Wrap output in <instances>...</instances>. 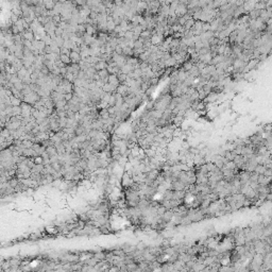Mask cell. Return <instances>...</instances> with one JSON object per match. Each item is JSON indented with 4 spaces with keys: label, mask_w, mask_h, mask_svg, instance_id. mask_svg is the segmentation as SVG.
Masks as SVG:
<instances>
[{
    "label": "cell",
    "mask_w": 272,
    "mask_h": 272,
    "mask_svg": "<svg viewBox=\"0 0 272 272\" xmlns=\"http://www.w3.org/2000/svg\"><path fill=\"white\" fill-rule=\"evenodd\" d=\"M160 217H162V220L163 221H165V222H167V223H169L170 221L174 218V211H173L172 209H167V211H165Z\"/></svg>",
    "instance_id": "5"
},
{
    "label": "cell",
    "mask_w": 272,
    "mask_h": 272,
    "mask_svg": "<svg viewBox=\"0 0 272 272\" xmlns=\"http://www.w3.org/2000/svg\"><path fill=\"white\" fill-rule=\"evenodd\" d=\"M69 56H70V59H71V63H77V64H79V63H80V62L83 60V59H82V56H81L80 52L74 51V50H71Z\"/></svg>",
    "instance_id": "6"
},
{
    "label": "cell",
    "mask_w": 272,
    "mask_h": 272,
    "mask_svg": "<svg viewBox=\"0 0 272 272\" xmlns=\"http://www.w3.org/2000/svg\"><path fill=\"white\" fill-rule=\"evenodd\" d=\"M187 184H185L184 182H182L181 180L176 179L172 181V189L173 190H186V187H187Z\"/></svg>",
    "instance_id": "2"
},
{
    "label": "cell",
    "mask_w": 272,
    "mask_h": 272,
    "mask_svg": "<svg viewBox=\"0 0 272 272\" xmlns=\"http://www.w3.org/2000/svg\"><path fill=\"white\" fill-rule=\"evenodd\" d=\"M140 48H144V43L141 42V41H139V39L135 41L134 42V49H140Z\"/></svg>",
    "instance_id": "21"
},
{
    "label": "cell",
    "mask_w": 272,
    "mask_h": 272,
    "mask_svg": "<svg viewBox=\"0 0 272 272\" xmlns=\"http://www.w3.org/2000/svg\"><path fill=\"white\" fill-rule=\"evenodd\" d=\"M187 12H188V8H187V6L184 4V3H180L179 7H178V9L176 10V17H182V16H184V15H186Z\"/></svg>",
    "instance_id": "3"
},
{
    "label": "cell",
    "mask_w": 272,
    "mask_h": 272,
    "mask_svg": "<svg viewBox=\"0 0 272 272\" xmlns=\"http://www.w3.org/2000/svg\"><path fill=\"white\" fill-rule=\"evenodd\" d=\"M192 66H193V63H192L191 61H188L184 64V68H183V69H184L185 71H189L192 68Z\"/></svg>",
    "instance_id": "20"
},
{
    "label": "cell",
    "mask_w": 272,
    "mask_h": 272,
    "mask_svg": "<svg viewBox=\"0 0 272 272\" xmlns=\"http://www.w3.org/2000/svg\"><path fill=\"white\" fill-rule=\"evenodd\" d=\"M129 76L127 74H123V72H121V74H118V79H119V82L120 83H125L127 82V80H128Z\"/></svg>",
    "instance_id": "19"
},
{
    "label": "cell",
    "mask_w": 272,
    "mask_h": 272,
    "mask_svg": "<svg viewBox=\"0 0 272 272\" xmlns=\"http://www.w3.org/2000/svg\"><path fill=\"white\" fill-rule=\"evenodd\" d=\"M94 257L98 260V262H102V260H105L106 258V254L103 252H98V253H95L94 254Z\"/></svg>",
    "instance_id": "16"
},
{
    "label": "cell",
    "mask_w": 272,
    "mask_h": 272,
    "mask_svg": "<svg viewBox=\"0 0 272 272\" xmlns=\"http://www.w3.org/2000/svg\"><path fill=\"white\" fill-rule=\"evenodd\" d=\"M10 101H11V104L14 106H19V105H21V103H23V100L20 99V98H18V97L14 96V95H11L10 96Z\"/></svg>",
    "instance_id": "10"
},
{
    "label": "cell",
    "mask_w": 272,
    "mask_h": 272,
    "mask_svg": "<svg viewBox=\"0 0 272 272\" xmlns=\"http://www.w3.org/2000/svg\"><path fill=\"white\" fill-rule=\"evenodd\" d=\"M97 27L98 26H94V25H86V34L88 35L94 36V34H97Z\"/></svg>",
    "instance_id": "11"
},
{
    "label": "cell",
    "mask_w": 272,
    "mask_h": 272,
    "mask_svg": "<svg viewBox=\"0 0 272 272\" xmlns=\"http://www.w3.org/2000/svg\"><path fill=\"white\" fill-rule=\"evenodd\" d=\"M99 115L102 119H109L111 118V114H109L107 109H101L99 111Z\"/></svg>",
    "instance_id": "12"
},
{
    "label": "cell",
    "mask_w": 272,
    "mask_h": 272,
    "mask_svg": "<svg viewBox=\"0 0 272 272\" xmlns=\"http://www.w3.org/2000/svg\"><path fill=\"white\" fill-rule=\"evenodd\" d=\"M125 201H127V204L130 207H135L137 206L139 201H140V195H139V191H135V190H132V189L128 188L127 191H125Z\"/></svg>",
    "instance_id": "1"
},
{
    "label": "cell",
    "mask_w": 272,
    "mask_h": 272,
    "mask_svg": "<svg viewBox=\"0 0 272 272\" xmlns=\"http://www.w3.org/2000/svg\"><path fill=\"white\" fill-rule=\"evenodd\" d=\"M11 30H12V33H13L14 35H16V34H20L19 29H18V27H17L16 25H15V23H13V26H12Z\"/></svg>",
    "instance_id": "22"
},
{
    "label": "cell",
    "mask_w": 272,
    "mask_h": 272,
    "mask_svg": "<svg viewBox=\"0 0 272 272\" xmlns=\"http://www.w3.org/2000/svg\"><path fill=\"white\" fill-rule=\"evenodd\" d=\"M195 23H196V20L193 19V18H191V19H188L187 21H186V23L184 25V29L187 31V30H190L193 27V25H195Z\"/></svg>",
    "instance_id": "17"
},
{
    "label": "cell",
    "mask_w": 272,
    "mask_h": 272,
    "mask_svg": "<svg viewBox=\"0 0 272 272\" xmlns=\"http://www.w3.org/2000/svg\"><path fill=\"white\" fill-rule=\"evenodd\" d=\"M46 151H47V153L50 155V156H53V155H56L58 153V150H56V148H55L54 145H52V146H49V147L46 148Z\"/></svg>",
    "instance_id": "13"
},
{
    "label": "cell",
    "mask_w": 272,
    "mask_h": 272,
    "mask_svg": "<svg viewBox=\"0 0 272 272\" xmlns=\"http://www.w3.org/2000/svg\"><path fill=\"white\" fill-rule=\"evenodd\" d=\"M266 166L265 165H262V164H257V166L255 167V170H254V172L257 173V174H264V172L266 171Z\"/></svg>",
    "instance_id": "14"
},
{
    "label": "cell",
    "mask_w": 272,
    "mask_h": 272,
    "mask_svg": "<svg viewBox=\"0 0 272 272\" xmlns=\"http://www.w3.org/2000/svg\"><path fill=\"white\" fill-rule=\"evenodd\" d=\"M114 4L116 7H122L125 2H123V0H114Z\"/></svg>",
    "instance_id": "26"
},
{
    "label": "cell",
    "mask_w": 272,
    "mask_h": 272,
    "mask_svg": "<svg viewBox=\"0 0 272 272\" xmlns=\"http://www.w3.org/2000/svg\"><path fill=\"white\" fill-rule=\"evenodd\" d=\"M163 42H164L163 34H157V33H155V34H153V35L151 36V43H152V45L160 46L163 44Z\"/></svg>",
    "instance_id": "4"
},
{
    "label": "cell",
    "mask_w": 272,
    "mask_h": 272,
    "mask_svg": "<svg viewBox=\"0 0 272 272\" xmlns=\"http://www.w3.org/2000/svg\"><path fill=\"white\" fill-rule=\"evenodd\" d=\"M71 49L66 48V47H62L61 48V54H70Z\"/></svg>",
    "instance_id": "24"
},
{
    "label": "cell",
    "mask_w": 272,
    "mask_h": 272,
    "mask_svg": "<svg viewBox=\"0 0 272 272\" xmlns=\"http://www.w3.org/2000/svg\"><path fill=\"white\" fill-rule=\"evenodd\" d=\"M60 59H61V61L63 62L65 65L71 64V59H70V56H69V54H61L60 55Z\"/></svg>",
    "instance_id": "15"
},
{
    "label": "cell",
    "mask_w": 272,
    "mask_h": 272,
    "mask_svg": "<svg viewBox=\"0 0 272 272\" xmlns=\"http://www.w3.org/2000/svg\"><path fill=\"white\" fill-rule=\"evenodd\" d=\"M116 90H117V87L109 83H105L102 86V90L104 93H114V92H116Z\"/></svg>",
    "instance_id": "9"
},
{
    "label": "cell",
    "mask_w": 272,
    "mask_h": 272,
    "mask_svg": "<svg viewBox=\"0 0 272 272\" xmlns=\"http://www.w3.org/2000/svg\"><path fill=\"white\" fill-rule=\"evenodd\" d=\"M266 200H267V201L272 202V191H270V192L268 193V195L266 196Z\"/></svg>",
    "instance_id": "28"
},
{
    "label": "cell",
    "mask_w": 272,
    "mask_h": 272,
    "mask_svg": "<svg viewBox=\"0 0 272 272\" xmlns=\"http://www.w3.org/2000/svg\"><path fill=\"white\" fill-rule=\"evenodd\" d=\"M136 249L137 250H141V251H144L145 249H146V246H145L144 242H139L138 244H136Z\"/></svg>",
    "instance_id": "27"
},
{
    "label": "cell",
    "mask_w": 272,
    "mask_h": 272,
    "mask_svg": "<svg viewBox=\"0 0 272 272\" xmlns=\"http://www.w3.org/2000/svg\"><path fill=\"white\" fill-rule=\"evenodd\" d=\"M51 166L53 167V169L55 170V171H61L62 172V169H63V165H62L60 162H54V163H51Z\"/></svg>",
    "instance_id": "18"
},
{
    "label": "cell",
    "mask_w": 272,
    "mask_h": 272,
    "mask_svg": "<svg viewBox=\"0 0 272 272\" xmlns=\"http://www.w3.org/2000/svg\"><path fill=\"white\" fill-rule=\"evenodd\" d=\"M107 66H109L107 62L102 61V60H100L99 62H97L96 64L94 65V67L96 68V70H97V71L102 70V69H106V68H107Z\"/></svg>",
    "instance_id": "7"
},
{
    "label": "cell",
    "mask_w": 272,
    "mask_h": 272,
    "mask_svg": "<svg viewBox=\"0 0 272 272\" xmlns=\"http://www.w3.org/2000/svg\"><path fill=\"white\" fill-rule=\"evenodd\" d=\"M109 83L112 84V85H114V86H116V87H118L119 84H120L119 79H118V76H117V74H109Z\"/></svg>",
    "instance_id": "8"
},
{
    "label": "cell",
    "mask_w": 272,
    "mask_h": 272,
    "mask_svg": "<svg viewBox=\"0 0 272 272\" xmlns=\"http://www.w3.org/2000/svg\"><path fill=\"white\" fill-rule=\"evenodd\" d=\"M34 162H35V164H44V160H43L42 155H37V156L34 157Z\"/></svg>",
    "instance_id": "25"
},
{
    "label": "cell",
    "mask_w": 272,
    "mask_h": 272,
    "mask_svg": "<svg viewBox=\"0 0 272 272\" xmlns=\"http://www.w3.org/2000/svg\"><path fill=\"white\" fill-rule=\"evenodd\" d=\"M74 96V93H66V94H64V99L66 100V101H70Z\"/></svg>",
    "instance_id": "23"
}]
</instances>
